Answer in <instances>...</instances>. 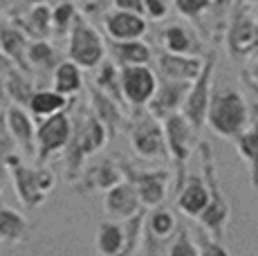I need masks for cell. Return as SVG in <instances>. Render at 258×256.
<instances>
[{"instance_id":"obj_1","label":"cell","mask_w":258,"mask_h":256,"mask_svg":"<svg viewBox=\"0 0 258 256\" xmlns=\"http://www.w3.org/2000/svg\"><path fill=\"white\" fill-rule=\"evenodd\" d=\"M245 103L236 92H225L213 99L209 108V121L220 135H236L245 124Z\"/></svg>"},{"instance_id":"obj_2","label":"cell","mask_w":258,"mask_h":256,"mask_svg":"<svg viewBox=\"0 0 258 256\" xmlns=\"http://www.w3.org/2000/svg\"><path fill=\"white\" fill-rule=\"evenodd\" d=\"M70 54L79 66H86V68L97 66L103 56V45H101L99 34L92 32V29L86 27V25H79L72 34Z\"/></svg>"},{"instance_id":"obj_3","label":"cell","mask_w":258,"mask_h":256,"mask_svg":"<svg viewBox=\"0 0 258 256\" xmlns=\"http://www.w3.org/2000/svg\"><path fill=\"white\" fill-rule=\"evenodd\" d=\"M14 164V175H16V186H18V194H21L23 203L27 205H36L41 203V194L43 189H47L52 184V178L49 173H32V171L23 169L18 166L16 160H9Z\"/></svg>"},{"instance_id":"obj_4","label":"cell","mask_w":258,"mask_h":256,"mask_svg":"<svg viewBox=\"0 0 258 256\" xmlns=\"http://www.w3.org/2000/svg\"><path fill=\"white\" fill-rule=\"evenodd\" d=\"M155 90V79L146 68H128L123 72V92L133 103H144Z\"/></svg>"},{"instance_id":"obj_5","label":"cell","mask_w":258,"mask_h":256,"mask_svg":"<svg viewBox=\"0 0 258 256\" xmlns=\"http://www.w3.org/2000/svg\"><path fill=\"white\" fill-rule=\"evenodd\" d=\"M70 137V121L66 115H54L49 117L45 124L38 131V140H41V155H47L49 151H56L63 146Z\"/></svg>"},{"instance_id":"obj_6","label":"cell","mask_w":258,"mask_h":256,"mask_svg":"<svg viewBox=\"0 0 258 256\" xmlns=\"http://www.w3.org/2000/svg\"><path fill=\"white\" fill-rule=\"evenodd\" d=\"M213 61L207 63L205 72H200V81L196 83L193 92L186 99V117L191 119L193 126H202L207 115V92H209V75H211Z\"/></svg>"},{"instance_id":"obj_7","label":"cell","mask_w":258,"mask_h":256,"mask_svg":"<svg viewBox=\"0 0 258 256\" xmlns=\"http://www.w3.org/2000/svg\"><path fill=\"white\" fill-rule=\"evenodd\" d=\"M207 164V173H209V182H211V191H213V200L207 205V209L202 211V223L209 227L216 236L222 234V227H225V220H227V205L220 200V194H218V186L216 180H213V169H211V162H205Z\"/></svg>"},{"instance_id":"obj_8","label":"cell","mask_w":258,"mask_h":256,"mask_svg":"<svg viewBox=\"0 0 258 256\" xmlns=\"http://www.w3.org/2000/svg\"><path fill=\"white\" fill-rule=\"evenodd\" d=\"M166 135H168V146H171L173 155L177 162H184L188 157V146H191V133L186 128V121L182 117H171L166 121ZM182 166V164H180Z\"/></svg>"},{"instance_id":"obj_9","label":"cell","mask_w":258,"mask_h":256,"mask_svg":"<svg viewBox=\"0 0 258 256\" xmlns=\"http://www.w3.org/2000/svg\"><path fill=\"white\" fill-rule=\"evenodd\" d=\"M106 209L119 218H131L137 211V194L133 191V186H115L106 198Z\"/></svg>"},{"instance_id":"obj_10","label":"cell","mask_w":258,"mask_h":256,"mask_svg":"<svg viewBox=\"0 0 258 256\" xmlns=\"http://www.w3.org/2000/svg\"><path fill=\"white\" fill-rule=\"evenodd\" d=\"M207 205H209V194H207V189L200 184V180H191V184H188L180 196V209L191 216H198L207 209Z\"/></svg>"},{"instance_id":"obj_11","label":"cell","mask_w":258,"mask_h":256,"mask_svg":"<svg viewBox=\"0 0 258 256\" xmlns=\"http://www.w3.org/2000/svg\"><path fill=\"white\" fill-rule=\"evenodd\" d=\"M160 66L164 70V75L173 79H193L200 75V61H196V58L164 56L160 61Z\"/></svg>"},{"instance_id":"obj_12","label":"cell","mask_w":258,"mask_h":256,"mask_svg":"<svg viewBox=\"0 0 258 256\" xmlns=\"http://www.w3.org/2000/svg\"><path fill=\"white\" fill-rule=\"evenodd\" d=\"M108 32L115 38H135L144 32V21L133 14H115L108 21Z\"/></svg>"},{"instance_id":"obj_13","label":"cell","mask_w":258,"mask_h":256,"mask_svg":"<svg viewBox=\"0 0 258 256\" xmlns=\"http://www.w3.org/2000/svg\"><path fill=\"white\" fill-rule=\"evenodd\" d=\"M135 146L142 155L162 153V133L157 126H140L135 133Z\"/></svg>"},{"instance_id":"obj_14","label":"cell","mask_w":258,"mask_h":256,"mask_svg":"<svg viewBox=\"0 0 258 256\" xmlns=\"http://www.w3.org/2000/svg\"><path fill=\"white\" fill-rule=\"evenodd\" d=\"M238 151L251 162V178H254V186H258V124L254 126V131L240 135Z\"/></svg>"},{"instance_id":"obj_15","label":"cell","mask_w":258,"mask_h":256,"mask_svg":"<svg viewBox=\"0 0 258 256\" xmlns=\"http://www.w3.org/2000/svg\"><path fill=\"white\" fill-rule=\"evenodd\" d=\"M164 175H142L140 178V198L146 205H157L164 198V184H162Z\"/></svg>"},{"instance_id":"obj_16","label":"cell","mask_w":258,"mask_h":256,"mask_svg":"<svg viewBox=\"0 0 258 256\" xmlns=\"http://www.w3.org/2000/svg\"><path fill=\"white\" fill-rule=\"evenodd\" d=\"M25 231V220L14 211H0V240H18Z\"/></svg>"},{"instance_id":"obj_17","label":"cell","mask_w":258,"mask_h":256,"mask_svg":"<svg viewBox=\"0 0 258 256\" xmlns=\"http://www.w3.org/2000/svg\"><path fill=\"white\" fill-rule=\"evenodd\" d=\"M81 86V75H79L74 63H63L56 70V92H74Z\"/></svg>"},{"instance_id":"obj_18","label":"cell","mask_w":258,"mask_h":256,"mask_svg":"<svg viewBox=\"0 0 258 256\" xmlns=\"http://www.w3.org/2000/svg\"><path fill=\"white\" fill-rule=\"evenodd\" d=\"M63 97L61 95H54V92H38V95L32 97V101H29V106H32V110L36 112V115H52V112H56L58 108H63Z\"/></svg>"},{"instance_id":"obj_19","label":"cell","mask_w":258,"mask_h":256,"mask_svg":"<svg viewBox=\"0 0 258 256\" xmlns=\"http://www.w3.org/2000/svg\"><path fill=\"white\" fill-rule=\"evenodd\" d=\"M9 128H12V133L25 146L32 144V124H29V119L25 117V112H21L18 108L9 110Z\"/></svg>"},{"instance_id":"obj_20","label":"cell","mask_w":258,"mask_h":256,"mask_svg":"<svg viewBox=\"0 0 258 256\" xmlns=\"http://www.w3.org/2000/svg\"><path fill=\"white\" fill-rule=\"evenodd\" d=\"M231 43H234V47L240 52H245V50H249L251 45H256L258 34H256L254 25H251V23H240V25L234 29V34H231Z\"/></svg>"},{"instance_id":"obj_21","label":"cell","mask_w":258,"mask_h":256,"mask_svg":"<svg viewBox=\"0 0 258 256\" xmlns=\"http://www.w3.org/2000/svg\"><path fill=\"white\" fill-rule=\"evenodd\" d=\"M184 90H186V86L184 83H173V86H166L164 90L160 92V97L155 99V110H168V108H173L177 101L184 97Z\"/></svg>"},{"instance_id":"obj_22","label":"cell","mask_w":258,"mask_h":256,"mask_svg":"<svg viewBox=\"0 0 258 256\" xmlns=\"http://www.w3.org/2000/svg\"><path fill=\"white\" fill-rule=\"evenodd\" d=\"M148 47L142 43H121L117 45V56L128 63H144L148 58Z\"/></svg>"},{"instance_id":"obj_23","label":"cell","mask_w":258,"mask_h":256,"mask_svg":"<svg viewBox=\"0 0 258 256\" xmlns=\"http://www.w3.org/2000/svg\"><path fill=\"white\" fill-rule=\"evenodd\" d=\"M173 229V216L168 211H157L155 216H151V231L155 236H168Z\"/></svg>"},{"instance_id":"obj_24","label":"cell","mask_w":258,"mask_h":256,"mask_svg":"<svg viewBox=\"0 0 258 256\" xmlns=\"http://www.w3.org/2000/svg\"><path fill=\"white\" fill-rule=\"evenodd\" d=\"M166 45H168V50H173V52H184L188 47V38L180 27H173L166 32Z\"/></svg>"},{"instance_id":"obj_25","label":"cell","mask_w":258,"mask_h":256,"mask_svg":"<svg viewBox=\"0 0 258 256\" xmlns=\"http://www.w3.org/2000/svg\"><path fill=\"white\" fill-rule=\"evenodd\" d=\"M3 45H5V50H7L9 54H18V50H21V45H23L21 34L12 32V29H5L3 32Z\"/></svg>"},{"instance_id":"obj_26","label":"cell","mask_w":258,"mask_h":256,"mask_svg":"<svg viewBox=\"0 0 258 256\" xmlns=\"http://www.w3.org/2000/svg\"><path fill=\"white\" fill-rule=\"evenodd\" d=\"M200 256H229V252H227L222 245L218 243H211V240H200Z\"/></svg>"},{"instance_id":"obj_27","label":"cell","mask_w":258,"mask_h":256,"mask_svg":"<svg viewBox=\"0 0 258 256\" xmlns=\"http://www.w3.org/2000/svg\"><path fill=\"white\" fill-rule=\"evenodd\" d=\"M207 3H209V0H177V7L184 14H196V12H200L202 7H207Z\"/></svg>"},{"instance_id":"obj_28","label":"cell","mask_w":258,"mask_h":256,"mask_svg":"<svg viewBox=\"0 0 258 256\" xmlns=\"http://www.w3.org/2000/svg\"><path fill=\"white\" fill-rule=\"evenodd\" d=\"M32 58H34V61H47V58H49V47L38 43L36 47H32Z\"/></svg>"},{"instance_id":"obj_29","label":"cell","mask_w":258,"mask_h":256,"mask_svg":"<svg viewBox=\"0 0 258 256\" xmlns=\"http://www.w3.org/2000/svg\"><path fill=\"white\" fill-rule=\"evenodd\" d=\"M164 3L162 0H148V12L153 14V16H162L164 14Z\"/></svg>"},{"instance_id":"obj_30","label":"cell","mask_w":258,"mask_h":256,"mask_svg":"<svg viewBox=\"0 0 258 256\" xmlns=\"http://www.w3.org/2000/svg\"><path fill=\"white\" fill-rule=\"evenodd\" d=\"M70 14H72L70 7L58 9V12H56V23H58V25H66V23H68V16H70Z\"/></svg>"},{"instance_id":"obj_31","label":"cell","mask_w":258,"mask_h":256,"mask_svg":"<svg viewBox=\"0 0 258 256\" xmlns=\"http://www.w3.org/2000/svg\"><path fill=\"white\" fill-rule=\"evenodd\" d=\"M119 7H126V9H140L142 0H117Z\"/></svg>"}]
</instances>
